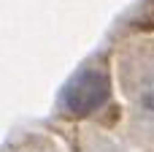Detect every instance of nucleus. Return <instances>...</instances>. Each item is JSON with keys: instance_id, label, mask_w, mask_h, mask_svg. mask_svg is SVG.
I'll return each mask as SVG.
<instances>
[{"instance_id": "1", "label": "nucleus", "mask_w": 154, "mask_h": 152, "mask_svg": "<svg viewBox=\"0 0 154 152\" xmlns=\"http://www.w3.org/2000/svg\"><path fill=\"white\" fill-rule=\"evenodd\" d=\"M111 95V79L103 65H84L76 71V76L62 87L57 98V109L65 117H84L100 103H106Z\"/></svg>"}, {"instance_id": "2", "label": "nucleus", "mask_w": 154, "mask_h": 152, "mask_svg": "<svg viewBox=\"0 0 154 152\" xmlns=\"http://www.w3.org/2000/svg\"><path fill=\"white\" fill-rule=\"evenodd\" d=\"M125 87H127V95L133 98V103H138L146 112H154V60H149L146 68L138 65L133 84H125Z\"/></svg>"}]
</instances>
